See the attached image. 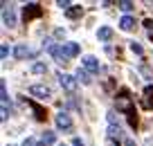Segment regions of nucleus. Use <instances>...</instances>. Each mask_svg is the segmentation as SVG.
Returning a JSON list of instances; mask_svg holds the SVG:
<instances>
[{
    "instance_id": "obj_1",
    "label": "nucleus",
    "mask_w": 153,
    "mask_h": 146,
    "mask_svg": "<svg viewBox=\"0 0 153 146\" xmlns=\"http://www.w3.org/2000/svg\"><path fill=\"white\" fill-rule=\"evenodd\" d=\"M2 23L7 25V27H16V11L11 5H2Z\"/></svg>"
},
{
    "instance_id": "obj_2",
    "label": "nucleus",
    "mask_w": 153,
    "mask_h": 146,
    "mask_svg": "<svg viewBox=\"0 0 153 146\" xmlns=\"http://www.w3.org/2000/svg\"><path fill=\"white\" fill-rule=\"evenodd\" d=\"M29 94H32V97H36V99H50V97H52V90L48 88V85H32V88H29Z\"/></svg>"
},
{
    "instance_id": "obj_3",
    "label": "nucleus",
    "mask_w": 153,
    "mask_h": 146,
    "mask_svg": "<svg viewBox=\"0 0 153 146\" xmlns=\"http://www.w3.org/2000/svg\"><path fill=\"white\" fill-rule=\"evenodd\" d=\"M117 110H122V113H128V115H133V104H131V99L126 97V92H122L120 97H117Z\"/></svg>"
},
{
    "instance_id": "obj_4",
    "label": "nucleus",
    "mask_w": 153,
    "mask_h": 146,
    "mask_svg": "<svg viewBox=\"0 0 153 146\" xmlns=\"http://www.w3.org/2000/svg\"><path fill=\"white\" fill-rule=\"evenodd\" d=\"M59 81H61V85L68 90V92H72V90L76 88V79L70 76V74H63V72H61V74H59Z\"/></svg>"
},
{
    "instance_id": "obj_5",
    "label": "nucleus",
    "mask_w": 153,
    "mask_h": 146,
    "mask_svg": "<svg viewBox=\"0 0 153 146\" xmlns=\"http://www.w3.org/2000/svg\"><path fill=\"white\" fill-rule=\"evenodd\" d=\"M56 126L61 128V130H70V128H72V119H70V115L59 113V115H56Z\"/></svg>"
},
{
    "instance_id": "obj_6",
    "label": "nucleus",
    "mask_w": 153,
    "mask_h": 146,
    "mask_svg": "<svg viewBox=\"0 0 153 146\" xmlns=\"http://www.w3.org/2000/svg\"><path fill=\"white\" fill-rule=\"evenodd\" d=\"M83 67H86L88 72H99V61H97L95 56H83Z\"/></svg>"
},
{
    "instance_id": "obj_7",
    "label": "nucleus",
    "mask_w": 153,
    "mask_h": 146,
    "mask_svg": "<svg viewBox=\"0 0 153 146\" xmlns=\"http://www.w3.org/2000/svg\"><path fill=\"white\" fill-rule=\"evenodd\" d=\"M54 142H56V133L45 130L43 135H41V142H38V146H52Z\"/></svg>"
},
{
    "instance_id": "obj_8",
    "label": "nucleus",
    "mask_w": 153,
    "mask_h": 146,
    "mask_svg": "<svg viewBox=\"0 0 153 146\" xmlns=\"http://www.w3.org/2000/svg\"><path fill=\"white\" fill-rule=\"evenodd\" d=\"M41 14V7L36 5V2H29V5H25V18H34V16Z\"/></svg>"
},
{
    "instance_id": "obj_9",
    "label": "nucleus",
    "mask_w": 153,
    "mask_h": 146,
    "mask_svg": "<svg viewBox=\"0 0 153 146\" xmlns=\"http://www.w3.org/2000/svg\"><path fill=\"white\" fill-rule=\"evenodd\" d=\"M120 27H122V29H124V32H131V29H133V27H135V20H133V18H131V16H124V18H122V20H120Z\"/></svg>"
},
{
    "instance_id": "obj_10",
    "label": "nucleus",
    "mask_w": 153,
    "mask_h": 146,
    "mask_svg": "<svg viewBox=\"0 0 153 146\" xmlns=\"http://www.w3.org/2000/svg\"><path fill=\"white\" fill-rule=\"evenodd\" d=\"M97 36H99V41H110V38H113V29L110 27H99Z\"/></svg>"
},
{
    "instance_id": "obj_11",
    "label": "nucleus",
    "mask_w": 153,
    "mask_h": 146,
    "mask_svg": "<svg viewBox=\"0 0 153 146\" xmlns=\"http://www.w3.org/2000/svg\"><path fill=\"white\" fill-rule=\"evenodd\" d=\"M14 54H16V59H25V56L29 54V47L25 45V43H20V45L14 50Z\"/></svg>"
},
{
    "instance_id": "obj_12",
    "label": "nucleus",
    "mask_w": 153,
    "mask_h": 146,
    "mask_svg": "<svg viewBox=\"0 0 153 146\" xmlns=\"http://www.w3.org/2000/svg\"><path fill=\"white\" fill-rule=\"evenodd\" d=\"M151 97H153V85H146L144 88V106H151Z\"/></svg>"
},
{
    "instance_id": "obj_13",
    "label": "nucleus",
    "mask_w": 153,
    "mask_h": 146,
    "mask_svg": "<svg viewBox=\"0 0 153 146\" xmlns=\"http://www.w3.org/2000/svg\"><path fill=\"white\" fill-rule=\"evenodd\" d=\"M76 79H79V81H83L86 85H88V83L92 81V79H90V74H88V72H83L81 67H79V72H76Z\"/></svg>"
},
{
    "instance_id": "obj_14",
    "label": "nucleus",
    "mask_w": 153,
    "mask_h": 146,
    "mask_svg": "<svg viewBox=\"0 0 153 146\" xmlns=\"http://www.w3.org/2000/svg\"><path fill=\"white\" fill-rule=\"evenodd\" d=\"M32 72L43 74V72H48V65H45V63H34V65H32Z\"/></svg>"
},
{
    "instance_id": "obj_15",
    "label": "nucleus",
    "mask_w": 153,
    "mask_h": 146,
    "mask_svg": "<svg viewBox=\"0 0 153 146\" xmlns=\"http://www.w3.org/2000/svg\"><path fill=\"white\" fill-rule=\"evenodd\" d=\"M0 94H2V106H7V101H9V94H7V85H5V81L0 83Z\"/></svg>"
},
{
    "instance_id": "obj_16",
    "label": "nucleus",
    "mask_w": 153,
    "mask_h": 146,
    "mask_svg": "<svg viewBox=\"0 0 153 146\" xmlns=\"http://www.w3.org/2000/svg\"><path fill=\"white\" fill-rule=\"evenodd\" d=\"M120 126H115V122H110V126H108V135L110 137H117V135H120Z\"/></svg>"
},
{
    "instance_id": "obj_17",
    "label": "nucleus",
    "mask_w": 153,
    "mask_h": 146,
    "mask_svg": "<svg viewBox=\"0 0 153 146\" xmlns=\"http://www.w3.org/2000/svg\"><path fill=\"white\" fill-rule=\"evenodd\" d=\"M133 7H135V5H133V2H128V0H122V2H120V9H122V11H131Z\"/></svg>"
},
{
    "instance_id": "obj_18",
    "label": "nucleus",
    "mask_w": 153,
    "mask_h": 146,
    "mask_svg": "<svg viewBox=\"0 0 153 146\" xmlns=\"http://www.w3.org/2000/svg\"><path fill=\"white\" fill-rule=\"evenodd\" d=\"M79 14H81V7H74V9H68V16H70V18H76Z\"/></svg>"
},
{
    "instance_id": "obj_19",
    "label": "nucleus",
    "mask_w": 153,
    "mask_h": 146,
    "mask_svg": "<svg viewBox=\"0 0 153 146\" xmlns=\"http://www.w3.org/2000/svg\"><path fill=\"white\" fill-rule=\"evenodd\" d=\"M131 50H133V54H142V45H140V43H131Z\"/></svg>"
},
{
    "instance_id": "obj_20",
    "label": "nucleus",
    "mask_w": 153,
    "mask_h": 146,
    "mask_svg": "<svg viewBox=\"0 0 153 146\" xmlns=\"http://www.w3.org/2000/svg\"><path fill=\"white\" fill-rule=\"evenodd\" d=\"M7 54H9V47H7V45H2V47H0V56H2V59H7Z\"/></svg>"
},
{
    "instance_id": "obj_21",
    "label": "nucleus",
    "mask_w": 153,
    "mask_h": 146,
    "mask_svg": "<svg viewBox=\"0 0 153 146\" xmlns=\"http://www.w3.org/2000/svg\"><path fill=\"white\" fill-rule=\"evenodd\" d=\"M23 146H36V142H34V137H27V139L23 142Z\"/></svg>"
},
{
    "instance_id": "obj_22",
    "label": "nucleus",
    "mask_w": 153,
    "mask_h": 146,
    "mask_svg": "<svg viewBox=\"0 0 153 146\" xmlns=\"http://www.w3.org/2000/svg\"><path fill=\"white\" fill-rule=\"evenodd\" d=\"M56 7H61V9H68V7H70V2H65V0H59Z\"/></svg>"
},
{
    "instance_id": "obj_23",
    "label": "nucleus",
    "mask_w": 153,
    "mask_h": 146,
    "mask_svg": "<svg viewBox=\"0 0 153 146\" xmlns=\"http://www.w3.org/2000/svg\"><path fill=\"white\" fill-rule=\"evenodd\" d=\"M72 146H86V144H83V142L79 139V137H74V139H72Z\"/></svg>"
},
{
    "instance_id": "obj_24",
    "label": "nucleus",
    "mask_w": 153,
    "mask_h": 146,
    "mask_svg": "<svg viewBox=\"0 0 153 146\" xmlns=\"http://www.w3.org/2000/svg\"><path fill=\"white\" fill-rule=\"evenodd\" d=\"M54 36H56V38H63V36H65V32H63V29H56V32H54Z\"/></svg>"
},
{
    "instance_id": "obj_25",
    "label": "nucleus",
    "mask_w": 153,
    "mask_h": 146,
    "mask_svg": "<svg viewBox=\"0 0 153 146\" xmlns=\"http://www.w3.org/2000/svg\"><path fill=\"white\" fill-rule=\"evenodd\" d=\"M9 117V110H7V106H2V119Z\"/></svg>"
},
{
    "instance_id": "obj_26",
    "label": "nucleus",
    "mask_w": 153,
    "mask_h": 146,
    "mask_svg": "<svg viewBox=\"0 0 153 146\" xmlns=\"http://www.w3.org/2000/svg\"><path fill=\"white\" fill-rule=\"evenodd\" d=\"M124 146H137V144H135L133 139H126V142H124Z\"/></svg>"
},
{
    "instance_id": "obj_27",
    "label": "nucleus",
    "mask_w": 153,
    "mask_h": 146,
    "mask_svg": "<svg viewBox=\"0 0 153 146\" xmlns=\"http://www.w3.org/2000/svg\"><path fill=\"white\" fill-rule=\"evenodd\" d=\"M108 146H117V144H115V142H113V139H108Z\"/></svg>"
},
{
    "instance_id": "obj_28",
    "label": "nucleus",
    "mask_w": 153,
    "mask_h": 146,
    "mask_svg": "<svg viewBox=\"0 0 153 146\" xmlns=\"http://www.w3.org/2000/svg\"><path fill=\"white\" fill-rule=\"evenodd\" d=\"M59 146H65V144H59Z\"/></svg>"
}]
</instances>
